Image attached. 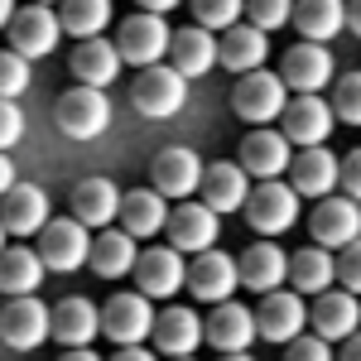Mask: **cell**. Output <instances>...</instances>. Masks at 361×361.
<instances>
[{"mask_svg": "<svg viewBox=\"0 0 361 361\" xmlns=\"http://www.w3.org/2000/svg\"><path fill=\"white\" fill-rule=\"evenodd\" d=\"M154 347L164 352V357H193L197 347H202V318H197L193 308H164L159 318H154Z\"/></svg>", "mask_w": 361, "mask_h": 361, "instance_id": "f1b7e54d", "label": "cell"}, {"mask_svg": "<svg viewBox=\"0 0 361 361\" xmlns=\"http://www.w3.org/2000/svg\"><path fill=\"white\" fill-rule=\"evenodd\" d=\"M294 29L308 44H328L347 29V0H294Z\"/></svg>", "mask_w": 361, "mask_h": 361, "instance_id": "836d02e7", "label": "cell"}, {"mask_svg": "<svg viewBox=\"0 0 361 361\" xmlns=\"http://www.w3.org/2000/svg\"><path fill=\"white\" fill-rule=\"evenodd\" d=\"M68 68H73V78L82 87H111L116 73H121V54H116V44H106V39H82L78 49H73V58H68Z\"/></svg>", "mask_w": 361, "mask_h": 361, "instance_id": "1f68e13d", "label": "cell"}, {"mask_svg": "<svg viewBox=\"0 0 361 361\" xmlns=\"http://www.w3.org/2000/svg\"><path fill=\"white\" fill-rule=\"evenodd\" d=\"M121 188L111 178H82L73 188V217L87 226V231H106V226L121 217Z\"/></svg>", "mask_w": 361, "mask_h": 361, "instance_id": "d4e9b609", "label": "cell"}, {"mask_svg": "<svg viewBox=\"0 0 361 361\" xmlns=\"http://www.w3.org/2000/svg\"><path fill=\"white\" fill-rule=\"evenodd\" d=\"M333 116L342 126H361V73H342L333 87Z\"/></svg>", "mask_w": 361, "mask_h": 361, "instance_id": "f35d334b", "label": "cell"}, {"mask_svg": "<svg viewBox=\"0 0 361 361\" xmlns=\"http://www.w3.org/2000/svg\"><path fill=\"white\" fill-rule=\"evenodd\" d=\"M284 20H294V0H246V25L255 29H284Z\"/></svg>", "mask_w": 361, "mask_h": 361, "instance_id": "ab89813d", "label": "cell"}, {"mask_svg": "<svg viewBox=\"0 0 361 361\" xmlns=\"http://www.w3.org/2000/svg\"><path fill=\"white\" fill-rule=\"evenodd\" d=\"M173 361H193V357H173Z\"/></svg>", "mask_w": 361, "mask_h": 361, "instance_id": "9f6ffc18", "label": "cell"}, {"mask_svg": "<svg viewBox=\"0 0 361 361\" xmlns=\"http://www.w3.org/2000/svg\"><path fill=\"white\" fill-rule=\"evenodd\" d=\"M58 361H102V357H97L92 347H68V352H63Z\"/></svg>", "mask_w": 361, "mask_h": 361, "instance_id": "681fc988", "label": "cell"}, {"mask_svg": "<svg viewBox=\"0 0 361 361\" xmlns=\"http://www.w3.org/2000/svg\"><path fill=\"white\" fill-rule=\"evenodd\" d=\"M236 284H241V270H236L231 255H222V250L193 255V265H188V289H193L197 304H226V299L236 294Z\"/></svg>", "mask_w": 361, "mask_h": 361, "instance_id": "d6986e66", "label": "cell"}, {"mask_svg": "<svg viewBox=\"0 0 361 361\" xmlns=\"http://www.w3.org/2000/svg\"><path fill=\"white\" fill-rule=\"evenodd\" d=\"M29 5H54V0H29Z\"/></svg>", "mask_w": 361, "mask_h": 361, "instance_id": "11a10c76", "label": "cell"}, {"mask_svg": "<svg viewBox=\"0 0 361 361\" xmlns=\"http://www.w3.org/2000/svg\"><path fill=\"white\" fill-rule=\"evenodd\" d=\"M97 333H102V308L92 299L73 294V299H63L54 308V342H63V347H92Z\"/></svg>", "mask_w": 361, "mask_h": 361, "instance_id": "f546056e", "label": "cell"}, {"mask_svg": "<svg viewBox=\"0 0 361 361\" xmlns=\"http://www.w3.org/2000/svg\"><path fill=\"white\" fill-rule=\"evenodd\" d=\"M337 361H361V333H352L347 342H342V357Z\"/></svg>", "mask_w": 361, "mask_h": 361, "instance_id": "7dc6e473", "label": "cell"}, {"mask_svg": "<svg viewBox=\"0 0 361 361\" xmlns=\"http://www.w3.org/2000/svg\"><path fill=\"white\" fill-rule=\"evenodd\" d=\"M222 361H250V352H236V357H222Z\"/></svg>", "mask_w": 361, "mask_h": 361, "instance_id": "f5cc1de1", "label": "cell"}, {"mask_svg": "<svg viewBox=\"0 0 361 361\" xmlns=\"http://www.w3.org/2000/svg\"><path fill=\"white\" fill-rule=\"evenodd\" d=\"M347 29L361 34V0H347Z\"/></svg>", "mask_w": 361, "mask_h": 361, "instance_id": "f907efd6", "label": "cell"}, {"mask_svg": "<svg viewBox=\"0 0 361 361\" xmlns=\"http://www.w3.org/2000/svg\"><path fill=\"white\" fill-rule=\"evenodd\" d=\"M246 222L255 226V236H260V241H270V236H279V231H289V226L299 222V193H294V188H284L279 178L260 183V188H250Z\"/></svg>", "mask_w": 361, "mask_h": 361, "instance_id": "ba28073f", "label": "cell"}, {"mask_svg": "<svg viewBox=\"0 0 361 361\" xmlns=\"http://www.w3.org/2000/svg\"><path fill=\"white\" fill-rule=\"evenodd\" d=\"M304 328H308V304H304V294H294V289L260 294V308H255V333L265 337V342L289 347L294 337H304Z\"/></svg>", "mask_w": 361, "mask_h": 361, "instance_id": "9c48e42d", "label": "cell"}, {"mask_svg": "<svg viewBox=\"0 0 361 361\" xmlns=\"http://www.w3.org/2000/svg\"><path fill=\"white\" fill-rule=\"evenodd\" d=\"M289 284H294V294L318 299V294H328L337 284V260L323 246L299 250V255H289Z\"/></svg>", "mask_w": 361, "mask_h": 361, "instance_id": "d6a6232c", "label": "cell"}, {"mask_svg": "<svg viewBox=\"0 0 361 361\" xmlns=\"http://www.w3.org/2000/svg\"><path fill=\"white\" fill-rule=\"evenodd\" d=\"M0 226L10 236H39L49 226V193L39 183H15L0 197Z\"/></svg>", "mask_w": 361, "mask_h": 361, "instance_id": "44dd1931", "label": "cell"}, {"mask_svg": "<svg viewBox=\"0 0 361 361\" xmlns=\"http://www.w3.org/2000/svg\"><path fill=\"white\" fill-rule=\"evenodd\" d=\"M236 270H241V284H246L250 294H275L279 284L289 279V255L279 246H270V241H255L236 260Z\"/></svg>", "mask_w": 361, "mask_h": 361, "instance_id": "4316f807", "label": "cell"}, {"mask_svg": "<svg viewBox=\"0 0 361 361\" xmlns=\"http://www.w3.org/2000/svg\"><path fill=\"white\" fill-rule=\"evenodd\" d=\"M20 135H25V111L15 102H0V154L10 145H20Z\"/></svg>", "mask_w": 361, "mask_h": 361, "instance_id": "b9f144b4", "label": "cell"}, {"mask_svg": "<svg viewBox=\"0 0 361 361\" xmlns=\"http://www.w3.org/2000/svg\"><path fill=\"white\" fill-rule=\"evenodd\" d=\"M58 39H63V25H58V15L49 5H25V10H15V20H10V49L20 58H44L58 49Z\"/></svg>", "mask_w": 361, "mask_h": 361, "instance_id": "5bb4252c", "label": "cell"}, {"mask_svg": "<svg viewBox=\"0 0 361 361\" xmlns=\"http://www.w3.org/2000/svg\"><path fill=\"white\" fill-rule=\"evenodd\" d=\"M217 236H222V217L207 202H183L169 212V246L178 255H202L217 246Z\"/></svg>", "mask_w": 361, "mask_h": 361, "instance_id": "7c38bea8", "label": "cell"}, {"mask_svg": "<svg viewBox=\"0 0 361 361\" xmlns=\"http://www.w3.org/2000/svg\"><path fill=\"white\" fill-rule=\"evenodd\" d=\"M54 121L68 140H97V135H106V126H111V102L97 87H73V92L58 97Z\"/></svg>", "mask_w": 361, "mask_h": 361, "instance_id": "277c9868", "label": "cell"}, {"mask_svg": "<svg viewBox=\"0 0 361 361\" xmlns=\"http://www.w3.org/2000/svg\"><path fill=\"white\" fill-rule=\"evenodd\" d=\"M202 202L222 217V212H246V197H250V173L241 164H231V159H222V164H207L202 169Z\"/></svg>", "mask_w": 361, "mask_h": 361, "instance_id": "7402d4cb", "label": "cell"}, {"mask_svg": "<svg viewBox=\"0 0 361 361\" xmlns=\"http://www.w3.org/2000/svg\"><path fill=\"white\" fill-rule=\"evenodd\" d=\"M111 361H154V352H145V347H121Z\"/></svg>", "mask_w": 361, "mask_h": 361, "instance_id": "c3c4849f", "label": "cell"}, {"mask_svg": "<svg viewBox=\"0 0 361 361\" xmlns=\"http://www.w3.org/2000/svg\"><path fill=\"white\" fill-rule=\"evenodd\" d=\"M58 25L78 44L82 39H102V29L111 25V0H58Z\"/></svg>", "mask_w": 361, "mask_h": 361, "instance_id": "d590c367", "label": "cell"}, {"mask_svg": "<svg viewBox=\"0 0 361 361\" xmlns=\"http://www.w3.org/2000/svg\"><path fill=\"white\" fill-rule=\"evenodd\" d=\"M121 231L126 236H135V241H149V236H159L169 226V202L154 188H135V193L121 197Z\"/></svg>", "mask_w": 361, "mask_h": 361, "instance_id": "83f0119b", "label": "cell"}, {"mask_svg": "<svg viewBox=\"0 0 361 361\" xmlns=\"http://www.w3.org/2000/svg\"><path fill=\"white\" fill-rule=\"evenodd\" d=\"M337 188H347V197L361 202V149H352V154L342 159V178H337Z\"/></svg>", "mask_w": 361, "mask_h": 361, "instance_id": "ee69618b", "label": "cell"}, {"mask_svg": "<svg viewBox=\"0 0 361 361\" xmlns=\"http://www.w3.org/2000/svg\"><path fill=\"white\" fill-rule=\"evenodd\" d=\"M337 284L361 299V241H352V246L342 250V260H337Z\"/></svg>", "mask_w": 361, "mask_h": 361, "instance_id": "60d3db41", "label": "cell"}, {"mask_svg": "<svg viewBox=\"0 0 361 361\" xmlns=\"http://www.w3.org/2000/svg\"><path fill=\"white\" fill-rule=\"evenodd\" d=\"M54 337V308L44 304V299H10V304L0 308V342L5 347H15V352H34V347H44Z\"/></svg>", "mask_w": 361, "mask_h": 361, "instance_id": "5b68a950", "label": "cell"}, {"mask_svg": "<svg viewBox=\"0 0 361 361\" xmlns=\"http://www.w3.org/2000/svg\"><path fill=\"white\" fill-rule=\"evenodd\" d=\"M5 236H10V231H5V226H0V255H5Z\"/></svg>", "mask_w": 361, "mask_h": 361, "instance_id": "db71d44e", "label": "cell"}, {"mask_svg": "<svg viewBox=\"0 0 361 361\" xmlns=\"http://www.w3.org/2000/svg\"><path fill=\"white\" fill-rule=\"evenodd\" d=\"M265 58H270V34L255 25H231L217 39V63L222 68H231L236 78H246V73H255V68H265Z\"/></svg>", "mask_w": 361, "mask_h": 361, "instance_id": "cb8c5ba5", "label": "cell"}, {"mask_svg": "<svg viewBox=\"0 0 361 361\" xmlns=\"http://www.w3.org/2000/svg\"><path fill=\"white\" fill-rule=\"evenodd\" d=\"M149 188L173 202H188V197L202 188V159H197L193 149H183V145H173V149H159L154 154V164H149Z\"/></svg>", "mask_w": 361, "mask_h": 361, "instance_id": "30bf717a", "label": "cell"}, {"mask_svg": "<svg viewBox=\"0 0 361 361\" xmlns=\"http://www.w3.org/2000/svg\"><path fill=\"white\" fill-rule=\"evenodd\" d=\"M308 328H313V337H323V342H347V337L361 328L357 294H347V289L318 294V299L308 304Z\"/></svg>", "mask_w": 361, "mask_h": 361, "instance_id": "e0dca14e", "label": "cell"}, {"mask_svg": "<svg viewBox=\"0 0 361 361\" xmlns=\"http://www.w3.org/2000/svg\"><path fill=\"white\" fill-rule=\"evenodd\" d=\"M130 102H135L140 116H149V121H169V116L183 111V102H188V78L173 73L169 63L140 68L135 87H130Z\"/></svg>", "mask_w": 361, "mask_h": 361, "instance_id": "7a4b0ae2", "label": "cell"}, {"mask_svg": "<svg viewBox=\"0 0 361 361\" xmlns=\"http://www.w3.org/2000/svg\"><path fill=\"white\" fill-rule=\"evenodd\" d=\"M279 78L289 92H323V87L333 82V54L323 49V44H294L289 54H284V68H279Z\"/></svg>", "mask_w": 361, "mask_h": 361, "instance_id": "603a6c76", "label": "cell"}, {"mask_svg": "<svg viewBox=\"0 0 361 361\" xmlns=\"http://www.w3.org/2000/svg\"><path fill=\"white\" fill-rule=\"evenodd\" d=\"M135 260H140V246H135V236H126L121 226H106L102 236H92V270L102 279H126V275H135Z\"/></svg>", "mask_w": 361, "mask_h": 361, "instance_id": "4dcf8cb0", "label": "cell"}, {"mask_svg": "<svg viewBox=\"0 0 361 361\" xmlns=\"http://www.w3.org/2000/svg\"><path fill=\"white\" fill-rule=\"evenodd\" d=\"M39 284H44V260H39V250L5 246V255H0V294H5V299H25Z\"/></svg>", "mask_w": 361, "mask_h": 361, "instance_id": "e575fe53", "label": "cell"}, {"mask_svg": "<svg viewBox=\"0 0 361 361\" xmlns=\"http://www.w3.org/2000/svg\"><path fill=\"white\" fill-rule=\"evenodd\" d=\"M169 68L173 73H183L188 82L202 78V73H212L217 68V39L207 34V29H173V39H169Z\"/></svg>", "mask_w": 361, "mask_h": 361, "instance_id": "484cf974", "label": "cell"}, {"mask_svg": "<svg viewBox=\"0 0 361 361\" xmlns=\"http://www.w3.org/2000/svg\"><path fill=\"white\" fill-rule=\"evenodd\" d=\"M284 92H289V87H284L279 73L255 68L246 78H236V87H231V111L241 116L246 126H275L279 116H284V106H289Z\"/></svg>", "mask_w": 361, "mask_h": 361, "instance_id": "6da1fadb", "label": "cell"}, {"mask_svg": "<svg viewBox=\"0 0 361 361\" xmlns=\"http://www.w3.org/2000/svg\"><path fill=\"white\" fill-rule=\"evenodd\" d=\"M154 304L145 299V294H111L106 304H102V333L111 337L116 347H140L145 337L154 333Z\"/></svg>", "mask_w": 361, "mask_h": 361, "instance_id": "52a82bcc", "label": "cell"}, {"mask_svg": "<svg viewBox=\"0 0 361 361\" xmlns=\"http://www.w3.org/2000/svg\"><path fill=\"white\" fill-rule=\"evenodd\" d=\"M284 361H333V347H328L323 337L304 333V337H294V342H289V357H284Z\"/></svg>", "mask_w": 361, "mask_h": 361, "instance_id": "7bdbcfd3", "label": "cell"}, {"mask_svg": "<svg viewBox=\"0 0 361 361\" xmlns=\"http://www.w3.org/2000/svg\"><path fill=\"white\" fill-rule=\"evenodd\" d=\"M308 231H313V246L333 250V246H352L361 241V207L352 197H323L318 207H313V217H308Z\"/></svg>", "mask_w": 361, "mask_h": 361, "instance_id": "9a60e30c", "label": "cell"}, {"mask_svg": "<svg viewBox=\"0 0 361 361\" xmlns=\"http://www.w3.org/2000/svg\"><path fill=\"white\" fill-rule=\"evenodd\" d=\"M135 284L145 299H173L178 289H188V265L173 246H149L135 260Z\"/></svg>", "mask_w": 361, "mask_h": 361, "instance_id": "4fadbf2b", "label": "cell"}, {"mask_svg": "<svg viewBox=\"0 0 361 361\" xmlns=\"http://www.w3.org/2000/svg\"><path fill=\"white\" fill-rule=\"evenodd\" d=\"M202 337H207V347H217L222 357H236V352H250V342H255V313L246 304H236V299H226V304H212V318L202 323Z\"/></svg>", "mask_w": 361, "mask_h": 361, "instance_id": "2e32d148", "label": "cell"}, {"mask_svg": "<svg viewBox=\"0 0 361 361\" xmlns=\"http://www.w3.org/2000/svg\"><path fill=\"white\" fill-rule=\"evenodd\" d=\"M39 260L54 275H73L92 260V231L78 217H49V226L39 231Z\"/></svg>", "mask_w": 361, "mask_h": 361, "instance_id": "3957f363", "label": "cell"}, {"mask_svg": "<svg viewBox=\"0 0 361 361\" xmlns=\"http://www.w3.org/2000/svg\"><path fill=\"white\" fill-rule=\"evenodd\" d=\"M34 82L29 73V58H20L15 49H0V102H20Z\"/></svg>", "mask_w": 361, "mask_h": 361, "instance_id": "74e56055", "label": "cell"}, {"mask_svg": "<svg viewBox=\"0 0 361 361\" xmlns=\"http://www.w3.org/2000/svg\"><path fill=\"white\" fill-rule=\"evenodd\" d=\"M10 188H15V164H10V159L0 154V197L10 193Z\"/></svg>", "mask_w": 361, "mask_h": 361, "instance_id": "f6af8a7d", "label": "cell"}, {"mask_svg": "<svg viewBox=\"0 0 361 361\" xmlns=\"http://www.w3.org/2000/svg\"><path fill=\"white\" fill-rule=\"evenodd\" d=\"M169 25L164 15H130L126 25L116 29V54H121V63H130V68H154V63H164L169 54Z\"/></svg>", "mask_w": 361, "mask_h": 361, "instance_id": "8992f818", "label": "cell"}, {"mask_svg": "<svg viewBox=\"0 0 361 361\" xmlns=\"http://www.w3.org/2000/svg\"><path fill=\"white\" fill-rule=\"evenodd\" d=\"M289 188L299 197H333V188H337V178H342V159H337L328 145H313V149H299L294 154V164H289Z\"/></svg>", "mask_w": 361, "mask_h": 361, "instance_id": "ffe728a7", "label": "cell"}, {"mask_svg": "<svg viewBox=\"0 0 361 361\" xmlns=\"http://www.w3.org/2000/svg\"><path fill=\"white\" fill-rule=\"evenodd\" d=\"M279 121H284V140L299 145V149L328 145V135H333V126H337L333 106H328L318 92H299V97H289V106H284Z\"/></svg>", "mask_w": 361, "mask_h": 361, "instance_id": "8fae6325", "label": "cell"}, {"mask_svg": "<svg viewBox=\"0 0 361 361\" xmlns=\"http://www.w3.org/2000/svg\"><path fill=\"white\" fill-rule=\"evenodd\" d=\"M236 164L246 169L250 178H260V183H270V178H279V173H289V164H294V145L284 140V130H250L246 140H241V159Z\"/></svg>", "mask_w": 361, "mask_h": 361, "instance_id": "ac0fdd59", "label": "cell"}, {"mask_svg": "<svg viewBox=\"0 0 361 361\" xmlns=\"http://www.w3.org/2000/svg\"><path fill=\"white\" fill-rule=\"evenodd\" d=\"M135 5L145 10V15H169V10H173L178 0H135Z\"/></svg>", "mask_w": 361, "mask_h": 361, "instance_id": "bcb514c9", "label": "cell"}, {"mask_svg": "<svg viewBox=\"0 0 361 361\" xmlns=\"http://www.w3.org/2000/svg\"><path fill=\"white\" fill-rule=\"evenodd\" d=\"M10 20H15V0H0V29H10Z\"/></svg>", "mask_w": 361, "mask_h": 361, "instance_id": "816d5d0a", "label": "cell"}, {"mask_svg": "<svg viewBox=\"0 0 361 361\" xmlns=\"http://www.w3.org/2000/svg\"><path fill=\"white\" fill-rule=\"evenodd\" d=\"M188 5H193V25L207 34H226L246 15V0H188Z\"/></svg>", "mask_w": 361, "mask_h": 361, "instance_id": "8d00e7d4", "label": "cell"}]
</instances>
